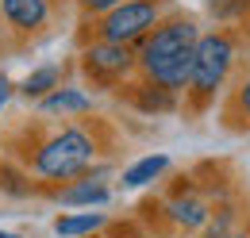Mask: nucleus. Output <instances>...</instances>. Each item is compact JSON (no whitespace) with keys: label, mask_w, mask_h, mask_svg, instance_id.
Listing matches in <instances>:
<instances>
[{"label":"nucleus","mask_w":250,"mask_h":238,"mask_svg":"<svg viewBox=\"0 0 250 238\" xmlns=\"http://www.w3.org/2000/svg\"><path fill=\"white\" fill-rule=\"evenodd\" d=\"M192 58H196V27L181 20L154 31L143 46V69L166 89H185L192 81Z\"/></svg>","instance_id":"f257e3e1"},{"label":"nucleus","mask_w":250,"mask_h":238,"mask_svg":"<svg viewBox=\"0 0 250 238\" xmlns=\"http://www.w3.org/2000/svg\"><path fill=\"white\" fill-rule=\"evenodd\" d=\"M93 154H96L93 139H89L85 131L69 127L62 135H54L46 146L35 154V169H39L42 177H50V180H69V177H77V173L89 169Z\"/></svg>","instance_id":"f03ea898"},{"label":"nucleus","mask_w":250,"mask_h":238,"mask_svg":"<svg viewBox=\"0 0 250 238\" xmlns=\"http://www.w3.org/2000/svg\"><path fill=\"white\" fill-rule=\"evenodd\" d=\"M231 58H235V46H231L227 35H204V39H196V58H192V81L188 85L196 92L219 89V81L231 69Z\"/></svg>","instance_id":"7ed1b4c3"},{"label":"nucleus","mask_w":250,"mask_h":238,"mask_svg":"<svg viewBox=\"0 0 250 238\" xmlns=\"http://www.w3.org/2000/svg\"><path fill=\"white\" fill-rule=\"evenodd\" d=\"M158 8L150 0H124L120 8H112L100 23V35L108 42H131L139 35H146V27H154Z\"/></svg>","instance_id":"20e7f679"},{"label":"nucleus","mask_w":250,"mask_h":238,"mask_svg":"<svg viewBox=\"0 0 250 238\" xmlns=\"http://www.w3.org/2000/svg\"><path fill=\"white\" fill-rule=\"evenodd\" d=\"M85 69L93 73V77H124L127 69H131V54H127L124 42H96V46H89L85 50Z\"/></svg>","instance_id":"39448f33"},{"label":"nucleus","mask_w":250,"mask_h":238,"mask_svg":"<svg viewBox=\"0 0 250 238\" xmlns=\"http://www.w3.org/2000/svg\"><path fill=\"white\" fill-rule=\"evenodd\" d=\"M0 12H4V20H8L12 27L35 31V27L46 23L50 4H46V0H0Z\"/></svg>","instance_id":"423d86ee"},{"label":"nucleus","mask_w":250,"mask_h":238,"mask_svg":"<svg viewBox=\"0 0 250 238\" xmlns=\"http://www.w3.org/2000/svg\"><path fill=\"white\" fill-rule=\"evenodd\" d=\"M108 200V188H104V173H96V177H85L77 180V184H69V188H62V204H69V208H93V204H104Z\"/></svg>","instance_id":"0eeeda50"},{"label":"nucleus","mask_w":250,"mask_h":238,"mask_svg":"<svg viewBox=\"0 0 250 238\" xmlns=\"http://www.w3.org/2000/svg\"><path fill=\"white\" fill-rule=\"evenodd\" d=\"M104 227V215L100 211H77V215H58L54 219V235L58 238H85Z\"/></svg>","instance_id":"6e6552de"},{"label":"nucleus","mask_w":250,"mask_h":238,"mask_svg":"<svg viewBox=\"0 0 250 238\" xmlns=\"http://www.w3.org/2000/svg\"><path fill=\"white\" fill-rule=\"evenodd\" d=\"M169 169V158L166 154H150V158H143V161H135L131 169H124V184L127 188H143V184H150L158 173H166Z\"/></svg>","instance_id":"1a4fd4ad"},{"label":"nucleus","mask_w":250,"mask_h":238,"mask_svg":"<svg viewBox=\"0 0 250 238\" xmlns=\"http://www.w3.org/2000/svg\"><path fill=\"white\" fill-rule=\"evenodd\" d=\"M89 108H93V100L77 89H54L42 96V112H62L65 116V112H89Z\"/></svg>","instance_id":"9d476101"},{"label":"nucleus","mask_w":250,"mask_h":238,"mask_svg":"<svg viewBox=\"0 0 250 238\" xmlns=\"http://www.w3.org/2000/svg\"><path fill=\"white\" fill-rule=\"evenodd\" d=\"M169 215H173V223H181V227H204L212 211L204 208L200 200H192V196H181V200L169 204Z\"/></svg>","instance_id":"9b49d317"},{"label":"nucleus","mask_w":250,"mask_h":238,"mask_svg":"<svg viewBox=\"0 0 250 238\" xmlns=\"http://www.w3.org/2000/svg\"><path fill=\"white\" fill-rule=\"evenodd\" d=\"M58 77H62L58 65H39L35 73H27V81H23V96H46V92H54L58 89Z\"/></svg>","instance_id":"f8f14e48"},{"label":"nucleus","mask_w":250,"mask_h":238,"mask_svg":"<svg viewBox=\"0 0 250 238\" xmlns=\"http://www.w3.org/2000/svg\"><path fill=\"white\" fill-rule=\"evenodd\" d=\"M250 8V0H208V12L216 20H231V16H243Z\"/></svg>","instance_id":"ddd939ff"},{"label":"nucleus","mask_w":250,"mask_h":238,"mask_svg":"<svg viewBox=\"0 0 250 238\" xmlns=\"http://www.w3.org/2000/svg\"><path fill=\"white\" fill-rule=\"evenodd\" d=\"M139 108H146V112H166V108H173V96H169V89L143 92V96H139Z\"/></svg>","instance_id":"4468645a"},{"label":"nucleus","mask_w":250,"mask_h":238,"mask_svg":"<svg viewBox=\"0 0 250 238\" xmlns=\"http://www.w3.org/2000/svg\"><path fill=\"white\" fill-rule=\"evenodd\" d=\"M85 4H89L93 12H112V8H120L124 0H85Z\"/></svg>","instance_id":"2eb2a0df"},{"label":"nucleus","mask_w":250,"mask_h":238,"mask_svg":"<svg viewBox=\"0 0 250 238\" xmlns=\"http://www.w3.org/2000/svg\"><path fill=\"white\" fill-rule=\"evenodd\" d=\"M8 96H12V85H8V77H0V108L8 104Z\"/></svg>","instance_id":"dca6fc26"},{"label":"nucleus","mask_w":250,"mask_h":238,"mask_svg":"<svg viewBox=\"0 0 250 238\" xmlns=\"http://www.w3.org/2000/svg\"><path fill=\"white\" fill-rule=\"evenodd\" d=\"M239 100H243V108H247V116H250V81L243 85V96H239Z\"/></svg>","instance_id":"f3484780"},{"label":"nucleus","mask_w":250,"mask_h":238,"mask_svg":"<svg viewBox=\"0 0 250 238\" xmlns=\"http://www.w3.org/2000/svg\"><path fill=\"white\" fill-rule=\"evenodd\" d=\"M0 238H20V235H12V231H0Z\"/></svg>","instance_id":"a211bd4d"}]
</instances>
